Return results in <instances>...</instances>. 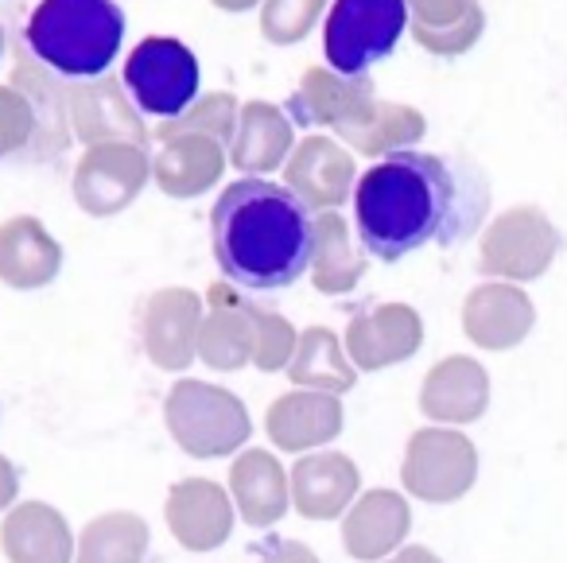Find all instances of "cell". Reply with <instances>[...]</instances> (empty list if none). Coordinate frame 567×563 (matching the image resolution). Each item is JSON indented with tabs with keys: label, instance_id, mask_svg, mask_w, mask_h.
I'll list each match as a JSON object with an SVG mask.
<instances>
[{
	"label": "cell",
	"instance_id": "5",
	"mask_svg": "<svg viewBox=\"0 0 567 563\" xmlns=\"http://www.w3.org/2000/svg\"><path fill=\"white\" fill-rule=\"evenodd\" d=\"M409 32L404 0H334L323 24V55L339 74H370Z\"/></svg>",
	"mask_w": 567,
	"mask_h": 563
},
{
	"label": "cell",
	"instance_id": "38",
	"mask_svg": "<svg viewBox=\"0 0 567 563\" xmlns=\"http://www.w3.org/2000/svg\"><path fill=\"white\" fill-rule=\"evenodd\" d=\"M257 563H319V555L308 544H300V540H268L260 547Z\"/></svg>",
	"mask_w": 567,
	"mask_h": 563
},
{
	"label": "cell",
	"instance_id": "6",
	"mask_svg": "<svg viewBox=\"0 0 567 563\" xmlns=\"http://www.w3.org/2000/svg\"><path fill=\"white\" fill-rule=\"evenodd\" d=\"M121 82L141 113L175 121L198 98V59L172 35H148L128 51Z\"/></svg>",
	"mask_w": 567,
	"mask_h": 563
},
{
	"label": "cell",
	"instance_id": "40",
	"mask_svg": "<svg viewBox=\"0 0 567 563\" xmlns=\"http://www.w3.org/2000/svg\"><path fill=\"white\" fill-rule=\"evenodd\" d=\"M381 563H443V560L432 552V547L412 544V547H396V552L389 555V560H381Z\"/></svg>",
	"mask_w": 567,
	"mask_h": 563
},
{
	"label": "cell",
	"instance_id": "15",
	"mask_svg": "<svg viewBox=\"0 0 567 563\" xmlns=\"http://www.w3.org/2000/svg\"><path fill=\"white\" fill-rule=\"evenodd\" d=\"M536 307L525 288L509 280L478 284L463 299V335L482 350H513L528 338Z\"/></svg>",
	"mask_w": 567,
	"mask_h": 563
},
{
	"label": "cell",
	"instance_id": "20",
	"mask_svg": "<svg viewBox=\"0 0 567 563\" xmlns=\"http://www.w3.org/2000/svg\"><path fill=\"white\" fill-rule=\"evenodd\" d=\"M156 156H152V180L167 198H198L214 191L229 164V149L218 144L214 136L203 133H179L156 141Z\"/></svg>",
	"mask_w": 567,
	"mask_h": 563
},
{
	"label": "cell",
	"instance_id": "26",
	"mask_svg": "<svg viewBox=\"0 0 567 563\" xmlns=\"http://www.w3.org/2000/svg\"><path fill=\"white\" fill-rule=\"evenodd\" d=\"M12 86L28 98V105L35 110V141H32V156L35 160H51L71 144L74 129H71V86H63L51 66H43L40 59L28 63V55H20L17 71H12Z\"/></svg>",
	"mask_w": 567,
	"mask_h": 563
},
{
	"label": "cell",
	"instance_id": "39",
	"mask_svg": "<svg viewBox=\"0 0 567 563\" xmlns=\"http://www.w3.org/2000/svg\"><path fill=\"white\" fill-rule=\"evenodd\" d=\"M17 493H20V474H17V467H12V459L0 454V509H12Z\"/></svg>",
	"mask_w": 567,
	"mask_h": 563
},
{
	"label": "cell",
	"instance_id": "30",
	"mask_svg": "<svg viewBox=\"0 0 567 563\" xmlns=\"http://www.w3.org/2000/svg\"><path fill=\"white\" fill-rule=\"evenodd\" d=\"M365 273V257L354 245V229L339 211H323L316 218V257H311V284L323 296H347Z\"/></svg>",
	"mask_w": 567,
	"mask_h": 563
},
{
	"label": "cell",
	"instance_id": "16",
	"mask_svg": "<svg viewBox=\"0 0 567 563\" xmlns=\"http://www.w3.org/2000/svg\"><path fill=\"white\" fill-rule=\"evenodd\" d=\"M489 408V373L482 361L466 354L435 361L420 385V412L443 428H463V423L482 420Z\"/></svg>",
	"mask_w": 567,
	"mask_h": 563
},
{
	"label": "cell",
	"instance_id": "9",
	"mask_svg": "<svg viewBox=\"0 0 567 563\" xmlns=\"http://www.w3.org/2000/svg\"><path fill=\"white\" fill-rule=\"evenodd\" d=\"M152 180V156L141 144H94L74 164V203L90 218H113L128 211Z\"/></svg>",
	"mask_w": 567,
	"mask_h": 563
},
{
	"label": "cell",
	"instance_id": "34",
	"mask_svg": "<svg viewBox=\"0 0 567 563\" xmlns=\"http://www.w3.org/2000/svg\"><path fill=\"white\" fill-rule=\"evenodd\" d=\"M249 315H252V330H257L252 366H257L260 373L288 369V361H292V354H296V342H300V330L284 319L280 311H272V307L249 304Z\"/></svg>",
	"mask_w": 567,
	"mask_h": 563
},
{
	"label": "cell",
	"instance_id": "31",
	"mask_svg": "<svg viewBox=\"0 0 567 563\" xmlns=\"http://www.w3.org/2000/svg\"><path fill=\"white\" fill-rule=\"evenodd\" d=\"M144 555H148V521L128 509L94 516L74 547V563H144Z\"/></svg>",
	"mask_w": 567,
	"mask_h": 563
},
{
	"label": "cell",
	"instance_id": "25",
	"mask_svg": "<svg viewBox=\"0 0 567 563\" xmlns=\"http://www.w3.org/2000/svg\"><path fill=\"white\" fill-rule=\"evenodd\" d=\"M63 268V245L48 234L40 218L17 214L0 222V284L17 291L48 288Z\"/></svg>",
	"mask_w": 567,
	"mask_h": 563
},
{
	"label": "cell",
	"instance_id": "19",
	"mask_svg": "<svg viewBox=\"0 0 567 563\" xmlns=\"http://www.w3.org/2000/svg\"><path fill=\"white\" fill-rule=\"evenodd\" d=\"M378 102L370 74H339L331 66H308L300 79V90L292 98V113L303 125L319 129H347Z\"/></svg>",
	"mask_w": 567,
	"mask_h": 563
},
{
	"label": "cell",
	"instance_id": "11",
	"mask_svg": "<svg viewBox=\"0 0 567 563\" xmlns=\"http://www.w3.org/2000/svg\"><path fill=\"white\" fill-rule=\"evenodd\" d=\"M342 342H347V354L358 369L378 373L396 361L416 358V350L424 346V319L409 304L365 307V311L350 315Z\"/></svg>",
	"mask_w": 567,
	"mask_h": 563
},
{
	"label": "cell",
	"instance_id": "14",
	"mask_svg": "<svg viewBox=\"0 0 567 563\" xmlns=\"http://www.w3.org/2000/svg\"><path fill=\"white\" fill-rule=\"evenodd\" d=\"M234 498L210 478H183L167 490L164 521L179 547L187 552H214L234 532Z\"/></svg>",
	"mask_w": 567,
	"mask_h": 563
},
{
	"label": "cell",
	"instance_id": "28",
	"mask_svg": "<svg viewBox=\"0 0 567 563\" xmlns=\"http://www.w3.org/2000/svg\"><path fill=\"white\" fill-rule=\"evenodd\" d=\"M427 133V121L416 105L404 102H373L358 121H350L347 129H339V141H347L350 152L358 156L385 160L393 152H409L412 144H420Z\"/></svg>",
	"mask_w": 567,
	"mask_h": 563
},
{
	"label": "cell",
	"instance_id": "18",
	"mask_svg": "<svg viewBox=\"0 0 567 563\" xmlns=\"http://www.w3.org/2000/svg\"><path fill=\"white\" fill-rule=\"evenodd\" d=\"M292 505L308 521H334L354 505L362 490L354 459L342 451H308L292 470Z\"/></svg>",
	"mask_w": 567,
	"mask_h": 563
},
{
	"label": "cell",
	"instance_id": "27",
	"mask_svg": "<svg viewBox=\"0 0 567 563\" xmlns=\"http://www.w3.org/2000/svg\"><path fill=\"white\" fill-rule=\"evenodd\" d=\"M296 149L292 117L272 102H245L237 117V133L229 144V164L241 175H268L288 164Z\"/></svg>",
	"mask_w": 567,
	"mask_h": 563
},
{
	"label": "cell",
	"instance_id": "23",
	"mask_svg": "<svg viewBox=\"0 0 567 563\" xmlns=\"http://www.w3.org/2000/svg\"><path fill=\"white\" fill-rule=\"evenodd\" d=\"M229 498L249 529H272L292 505V478L288 467L265 447H249L229 467Z\"/></svg>",
	"mask_w": 567,
	"mask_h": 563
},
{
	"label": "cell",
	"instance_id": "13",
	"mask_svg": "<svg viewBox=\"0 0 567 563\" xmlns=\"http://www.w3.org/2000/svg\"><path fill=\"white\" fill-rule=\"evenodd\" d=\"M71 129L86 149L94 144H141L148 149V129L117 79L102 74L71 86Z\"/></svg>",
	"mask_w": 567,
	"mask_h": 563
},
{
	"label": "cell",
	"instance_id": "8",
	"mask_svg": "<svg viewBox=\"0 0 567 563\" xmlns=\"http://www.w3.org/2000/svg\"><path fill=\"white\" fill-rule=\"evenodd\" d=\"M474 478H478V451L463 431L443 423L412 431L401 462V482L412 498L427 505H451L471 493Z\"/></svg>",
	"mask_w": 567,
	"mask_h": 563
},
{
	"label": "cell",
	"instance_id": "36",
	"mask_svg": "<svg viewBox=\"0 0 567 563\" xmlns=\"http://www.w3.org/2000/svg\"><path fill=\"white\" fill-rule=\"evenodd\" d=\"M35 141V110L12 82L0 86V160L28 152Z\"/></svg>",
	"mask_w": 567,
	"mask_h": 563
},
{
	"label": "cell",
	"instance_id": "21",
	"mask_svg": "<svg viewBox=\"0 0 567 563\" xmlns=\"http://www.w3.org/2000/svg\"><path fill=\"white\" fill-rule=\"evenodd\" d=\"M412 529V509L396 490H370L354 498L342 521V547L358 563H381Z\"/></svg>",
	"mask_w": 567,
	"mask_h": 563
},
{
	"label": "cell",
	"instance_id": "29",
	"mask_svg": "<svg viewBox=\"0 0 567 563\" xmlns=\"http://www.w3.org/2000/svg\"><path fill=\"white\" fill-rule=\"evenodd\" d=\"M288 381L296 389L316 392H350L358 385V366L350 361L347 342L331 327H308L296 342V354L288 361Z\"/></svg>",
	"mask_w": 567,
	"mask_h": 563
},
{
	"label": "cell",
	"instance_id": "3",
	"mask_svg": "<svg viewBox=\"0 0 567 563\" xmlns=\"http://www.w3.org/2000/svg\"><path fill=\"white\" fill-rule=\"evenodd\" d=\"M125 40V12L113 0H40L24 48L59 79H102Z\"/></svg>",
	"mask_w": 567,
	"mask_h": 563
},
{
	"label": "cell",
	"instance_id": "22",
	"mask_svg": "<svg viewBox=\"0 0 567 563\" xmlns=\"http://www.w3.org/2000/svg\"><path fill=\"white\" fill-rule=\"evenodd\" d=\"M257 330H252L249 299L237 291V284H214L210 311L198 327V361H206L218 373H237L252 361Z\"/></svg>",
	"mask_w": 567,
	"mask_h": 563
},
{
	"label": "cell",
	"instance_id": "41",
	"mask_svg": "<svg viewBox=\"0 0 567 563\" xmlns=\"http://www.w3.org/2000/svg\"><path fill=\"white\" fill-rule=\"evenodd\" d=\"M210 4L221 12H249V9H257V4H265V0H210Z\"/></svg>",
	"mask_w": 567,
	"mask_h": 563
},
{
	"label": "cell",
	"instance_id": "35",
	"mask_svg": "<svg viewBox=\"0 0 567 563\" xmlns=\"http://www.w3.org/2000/svg\"><path fill=\"white\" fill-rule=\"evenodd\" d=\"M482 32H486V12H482V4H474V9L451 28H424V24H412V20H409L412 40H416L424 51H432V55H440V59L466 55V51L482 40Z\"/></svg>",
	"mask_w": 567,
	"mask_h": 563
},
{
	"label": "cell",
	"instance_id": "24",
	"mask_svg": "<svg viewBox=\"0 0 567 563\" xmlns=\"http://www.w3.org/2000/svg\"><path fill=\"white\" fill-rule=\"evenodd\" d=\"M71 521L48 501H17L0 524V552L9 563H74Z\"/></svg>",
	"mask_w": 567,
	"mask_h": 563
},
{
	"label": "cell",
	"instance_id": "12",
	"mask_svg": "<svg viewBox=\"0 0 567 563\" xmlns=\"http://www.w3.org/2000/svg\"><path fill=\"white\" fill-rule=\"evenodd\" d=\"M354 183L358 167L350 149H342L334 136L323 133L303 136L284 164V187L303 198L311 211H339L354 195Z\"/></svg>",
	"mask_w": 567,
	"mask_h": 563
},
{
	"label": "cell",
	"instance_id": "4",
	"mask_svg": "<svg viewBox=\"0 0 567 563\" xmlns=\"http://www.w3.org/2000/svg\"><path fill=\"white\" fill-rule=\"evenodd\" d=\"M164 420L179 451L190 459H226L241 451L245 439L252 436L249 408L241 405V397L195 377L172 385L164 400Z\"/></svg>",
	"mask_w": 567,
	"mask_h": 563
},
{
	"label": "cell",
	"instance_id": "42",
	"mask_svg": "<svg viewBox=\"0 0 567 563\" xmlns=\"http://www.w3.org/2000/svg\"><path fill=\"white\" fill-rule=\"evenodd\" d=\"M0 55H4V28H0Z\"/></svg>",
	"mask_w": 567,
	"mask_h": 563
},
{
	"label": "cell",
	"instance_id": "37",
	"mask_svg": "<svg viewBox=\"0 0 567 563\" xmlns=\"http://www.w3.org/2000/svg\"><path fill=\"white\" fill-rule=\"evenodd\" d=\"M409 4V20L424 28H451L478 4V0H404Z\"/></svg>",
	"mask_w": 567,
	"mask_h": 563
},
{
	"label": "cell",
	"instance_id": "33",
	"mask_svg": "<svg viewBox=\"0 0 567 563\" xmlns=\"http://www.w3.org/2000/svg\"><path fill=\"white\" fill-rule=\"evenodd\" d=\"M327 9H331V0H265L260 4V35L276 48H292V43L308 40Z\"/></svg>",
	"mask_w": 567,
	"mask_h": 563
},
{
	"label": "cell",
	"instance_id": "7",
	"mask_svg": "<svg viewBox=\"0 0 567 563\" xmlns=\"http://www.w3.org/2000/svg\"><path fill=\"white\" fill-rule=\"evenodd\" d=\"M559 245H564V237L540 206H509L482 234L478 273L509 284L540 280L556 260Z\"/></svg>",
	"mask_w": 567,
	"mask_h": 563
},
{
	"label": "cell",
	"instance_id": "2",
	"mask_svg": "<svg viewBox=\"0 0 567 563\" xmlns=\"http://www.w3.org/2000/svg\"><path fill=\"white\" fill-rule=\"evenodd\" d=\"M210 245L237 288L276 291L296 284L316 257V218L303 198L260 175L229 183L210 211Z\"/></svg>",
	"mask_w": 567,
	"mask_h": 563
},
{
	"label": "cell",
	"instance_id": "1",
	"mask_svg": "<svg viewBox=\"0 0 567 563\" xmlns=\"http://www.w3.org/2000/svg\"><path fill=\"white\" fill-rule=\"evenodd\" d=\"M489 206L486 175L466 160L393 152L354 183L358 245L378 260H401L424 245H458Z\"/></svg>",
	"mask_w": 567,
	"mask_h": 563
},
{
	"label": "cell",
	"instance_id": "32",
	"mask_svg": "<svg viewBox=\"0 0 567 563\" xmlns=\"http://www.w3.org/2000/svg\"><path fill=\"white\" fill-rule=\"evenodd\" d=\"M237 117H241L237 98L226 94V90H218V94L195 98V105L183 110L175 121H164V129H156V141H167V136H179V133H203L229 149V144H234V133H237Z\"/></svg>",
	"mask_w": 567,
	"mask_h": 563
},
{
	"label": "cell",
	"instance_id": "17",
	"mask_svg": "<svg viewBox=\"0 0 567 563\" xmlns=\"http://www.w3.org/2000/svg\"><path fill=\"white\" fill-rule=\"evenodd\" d=\"M342 423V400L334 392H316V389H292L276 397L268 405L265 431L276 443V451L308 454L327 447L331 439H339Z\"/></svg>",
	"mask_w": 567,
	"mask_h": 563
},
{
	"label": "cell",
	"instance_id": "10",
	"mask_svg": "<svg viewBox=\"0 0 567 563\" xmlns=\"http://www.w3.org/2000/svg\"><path fill=\"white\" fill-rule=\"evenodd\" d=\"M203 299L190 288H159L144 299L141 342L144 354L164 373H183L198 358V327H203Z\"/></svg>",
	"mask_w": 567,
	"mask_h": 563
}]
</instances>
